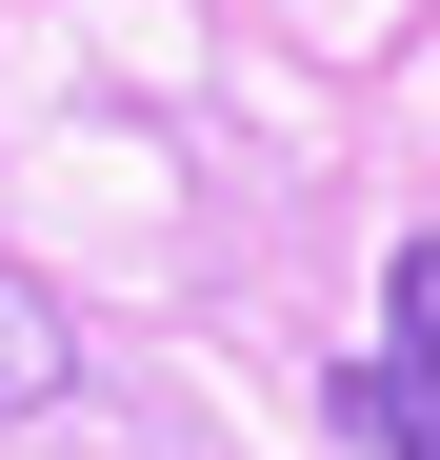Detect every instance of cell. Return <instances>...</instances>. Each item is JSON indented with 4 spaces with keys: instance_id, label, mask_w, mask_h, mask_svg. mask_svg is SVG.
<instances>
[{
    "instance_id": "1",
    "label": "cell",
    "mask_w": 440,
    "mask_h": 460,
    "mask_svg": "<svg viewBox=\"0 0 440 460\" xmlns=\"http://www.w3.org/2000/svg\"><path fill=\"white\" fill-rule=\"evenodd\" d=\"M340 401H360L381 460H440V241H400V280H381V360H360Z\"/></svg>"
},
{
    "instance_id": "2",
    "label": "cell",
    "mask_w": 440,
    "mask_h": 460,
    "mask_svg": "<svg viewBox=\"0 0 440 460\" xmlns=\"http://www.w3.org/2000/svg\"><path fill=\"white\" fill-rule=\"evenodd\" d=\"M81 401V321H60V280L0 261V420H60Z\"/></svg>"
}]
</instances>
